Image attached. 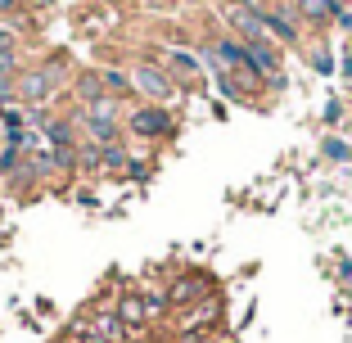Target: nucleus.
I'll use <instances>...</instances> for the list:
<instances>
[{
	"label": "nucleus",
	"mask_w": 352,
	"mask_h": 343,
	"mask_svg": "<svg viewBox=\"0 0 352 343\" xmlns=\"http://www.w3.org/2000/svg\"><path fill=\"white\" fill-rule=\"evenodd\" d=\"M131 86H135V95H145V100H172L176 95V77L167 73L163 63H154V59H140L131 68Z\"/></svg>",
	"instance_id": "obj_2"
},
{
	"label": "nucleus",
	"mask_w": 352,
	"mask_h": 343,
	"mask_svg": "<svg viewBox=\"0 0 352 343\" xmlns=\"http://www.w3.org/2000/svg\"><path fill=\"white\" fill-rule=\"evenodd\" d=\"M244 63H249V77H276L280 73V50H276V41H244Z\"/></svg>",
	"instance_id": "obj_8"
},
{
	"label": "nucleus",
	"mask_w": 352,
	"mask_h": 343,
	"mask_svg": "<svg viewBox=\"0 0 352 343\" xmlns=\"http://www.w3.org/2000/svg\"><path fill=\"white\" fill-rule=\"evenodd\" d=\"M19 73V54H0V82H14Z\"/></svg>",
	"instance_id": "obj_19"
},
{
	"label": "nucleus",
	"mask_w": 352,
	"mask_h": 343,
	"mask_svg": "<svg viewBox=\"0 0 352 343\" xmlns=\"http://www.w3.org/2000/svg\"><path fill=\"white\" fill-rule=\"evenodd\" d=\"M276 5H285V0H276Z\"/></svg>",
	"instance_id": "obj_27"
},
{
	"label": "nucleus",
	"mask_w": 352,
	"mask_h": 343,
	"mask_svg": "<svg viewBox=\"0 0 352 343\" xmlns=\"http://www.w3.org/2000/svg\"><path fill=\"white\" fill-rule=\"evenodd\" d=\"M311 68H316L321 77L334 73V54H330V45H316V50H311Z\"/></svg>",
	"instance_id": "obj_18"
},
{
	"label": "nucleus",
	"mask_w": 352,
	"mask_h": 343,
	"mask_svg": "<svg viewBox=\"0 0 352 343\" xmlns=\"http://www.w3.org/2000/svg\"><path fill=\"white\" fill-rule=\"evenodd\" d=\"M217 316H221V298H217V294L199 298L195 307H186V316L176 321V343H181V339H199V334H212Z\"/></svg>",
	"instance_id": "obj_5"
},
{
	"label": "nucleus",
	"mask_w": 352,
	"mask_h": 343,
	"mask_svg": "<svg viewBox=\"0 0 352 343\" xmlns=\"http://www.w3.org/2000/svg\"><path fill=\"white\" fill-rule=\"evenodd\" d=\"M63 77H68V73H63V59H54V63H45V68H32V73L14 77V95H19V104H23V109L50 104L54 95H59Z\"/></svg>",
	"instance_id": "obj_1"
},
{
	"label": "nucleus",
	"mask_w": 352,
	"mask_h": 343,
	"mask_svg": "<svg viewBox=\"0 0 352 343\" xmlns=\"http://www.w3.org/2000/svg\"><path fill=\"white\" fill-rule=\"evenodd\" d=\"M140 298H145V312H149V321H158V316H163L167 307H172V302H167V294H158V289H145V285H140Z\"/></svg>",
	"instance_id": "obj_16"
},
{
	"label": "nucleus",
	"mask_w": 352,
	"mask_h": 343,
	"mask_svg": "<svg viewBox=\"0 0 352 343\" xmlns=\"http://www.w3.org/2000/svg\"><path fill=\"white\" fill-rule=\"evenodd\" d=\"M321 149H325V158H334V163H348V158H352V145H348V140H339V135H330Z\"/></svg>",
	"instance_id": "obj_17"
},
{
	"label": "nucleus",
	"mask_w": 352,
	"mask_h": 343,
	"mask_svg": "<svg viewBox=\"0 0 352 343\" xmlns=\"http://www.w3.org/2000/svg\"><path fill=\"white\" fill-rule=\"evenodd\" d=\"M163 68L172 77H195V73H204V59H199V54H190V50H167V59H163Z\"/></svg>",
	"instance_id": "obj_11"
},
{
	"label": "nucleus",
	"mask_w": 352,
	"mask_h": 343,
	"mask_svg": "<svg viewBox=\"0 0 352 343\" xmlns=\"http://www.w3.org/2000/svg\"><path fill=\"white\" fill-rule=\"evenodd\" d=\"M208 294H212V276H208V271H186V276L172 280L167 302H172V307H195V302L208 298Z\"/></svg>",
	"instance_id": "obj_6"
},
{
	"label": "nucleus",
	"mask_w": 352,
	"mask_h": 343,
	"mask_svg": "<svg viewBox=\"0 0 352 343\" xmlns=\"http://www.w3.org/2000/svg\"><path fill=\"white\" fill-rule=\"evenodd\" d=\"M294 14L311 27H321V23H334L339 19V0H294Z\"/></svg>",
	"instance_id": "obj_10"
},
{
	"label": "nucleus",
	"mask_w": 352,
	"mask_h": 343,
	"mask_svg": "<svg viewBox=\"0 0 352 343\" xmlns=\"http://www.w3.org/2000/svg\"><path fill=\"white\" fill-rule=\"evenodd\" d=\"M0 54H14V32L0 27Z\"/></svg>",
	"instance_id": "obj_21"
},
{
	"label": "nucleus",
	"mask_w": 352,
	"mask_h": 343,
	"mask_svg": "<svg viewBox=\"0 0 352 343\" xmlns=\"http://www.w3.org/2000/svg\"><path fill=\"white\" fill-rule=\"evenodd\" d=\"M113 312H118V321L126 325V334H140V330H145V325H149L145 298H140V294H135V289H126L122 298H118V307H113Z\"/></svg>",
	"instance_id": "obj_9"
},
{
	"label": "nucleus",
	"mask_w": 352,
	"mask_h": 343,
	"mask_svg": "<svg viewBox=\"0 0 352 343\" xmlns=\"http://www.w3.org/2000/svg\"><path fill=\"white\" fill-rule=\"evenodd\" d=\"M63 343H82V334H68V339H63Z\"/></svg>",
	"instance_id": "obj_24"
},
{
	"label": "nucleus",
	"mask_w": 352,
	"mask_h": 343,
	"mask_svg": "<svg viewBox=\"0 0 352 343\" xmlns=\"http://www.w3.org/2000/svg\"><path fill=\"white\" fill-rule=\"evenodd\" d=\"M100 73V82H104V95L113 91V95H135V86H131V73H118V68H95Z\"/></svg>",
	"instance_id": "obj_13"
},
{
	"label": "nucleus",
	"mask_w": 352,
	"mask_h": 343,
	"mask_svg": "<svg viewBox=\"0 0 352 343\" xmlns=\"http://www.w3.org/2000/svg\"><path fill=\"white\" fill-rule=\"evenodd\" d=\"M186 5H195V0H186Z\"/></svg>",
	"instance_id": "obj_26"
},
{
	"label": "nucleus",
	"mask_w": 352,
	"mask_h": 343,
	"mask_svg": "<svg viewBox=\"0 0 352 343\" xmlns=\"http://www.w3.org/2000/svg\"><path fill=\"white\" fill-rule=\"evenodd\" d=\"M73 86H77V100H82V104H95V100H104V82H100V73H82Z\"/></svg>",
	"instance_id": "obj_14"
},
{
	"label": "nucleus",
	"mask_w": 352,
	"mask_h": 343,
	"mask_svg": "<svg viewBox=\"0 0 352 343\" xmlns=\"http://www.w3.org/2000/svg\"><path fill=\"white\" fill-rule=\"evenodd\" d=\"M149 177V163H135V158H131V163H126V181H145Z\"/></svg>",
	"instance_id": "obj_20"
},
{
	"label": "nucleus",
	"mask_w": 352,
	"mask_h": 343,
	"mask_svg": "<svg viewBox=\"0 0 352 343\" xmlns=\"http://www.w3.org/2000/svg\"><path fill=\"white\" fill-rule=\"evenodd\" d=\"M126 163H131V158H126L122 140H118V145H100V172L104 167H109V172H126Z\"/></svg>",
	"instance_id": "obj_15"
},
{
	"label": "nucleus",
	"mask_w": 352,
	"mask_h": 343,
	"mask_svg": "<svg viewBox=\"0 0 352 343\" xmlns=\"http://www.w3.org/2000/svg\"><path fill=\"white\" fill-rule=\"evenodd\" d=\"M221 14H226L230 32H235L239 41H262L267 36V27H262V0H226Z\"/></svg>",
	"instance_id": "obj_3"
},
{
	"label": "nucleus",
	"mask_w": 352,
	"mask_h": 343,
	"mask_svg": "<svg viewBox=\"0 0 352 343\" xmlns=\"http://www.w3.org/2000/svg\"><path fill=\"white\" fill-rule=\"evenodd\" d=\"M262 27H267V41H280V45H298L302 41L298 19H294L285 5H262Z\"/></svg>",
	"instance_id": "obj_7"
},
{
	"label": "nucleus",
	"mask_w": 352,
	"mask_h": 343,
	"mask_svg": "<svg viewBox=\"0 0 352 343\" xmlns=\"http://www.w3.org/2000/svg\"><path fill=\"white\" fill-rule=\"evenodd\" d=\"M126 5H140V0H126Z\"/></svg>",
	"instance_id": "obj_25"
},
{
	"label": "nucleus",
	"mask_w": 352,
	"mask_h": 343,
	"mask_svg": "<svg viewBox=\"0 0 352 343\" xmlns=\"http://www.w3.org/2000/svg\"><path fill=\"white\" fill-rule=\"evenodd\" d=\"M122 131L140 135V140H163V135H172V113L163 104H140L135 113L122 118Z\"/></svg>",
	"instance_id": "obj_4"
},
{
	"label": "nucleus",
	"mask_w": 352,
	"mask_h": 343,
	"mask_svg": "<svg viewBox=\"0 0 352 343\" xmlns=\"http://www.w3.org/2000/svg\"><path fill=\"white\" fill-rule=\"evenodd\" d=\"M91 334H100V339H109V343H126V339H131V334H126V325L118 321V312H95Z\"/></svg>",
	"instance_id": "obj_12"
},
{
	"label": "nucleus",
	"mask_w": 352,
	"mask_h": 343,
	"mask_svg": "<svg viewBox=\"0 0 352 343\" xmlns=\"http://www.w3.org/2000/svg\"><path fill=\"white\" fill-rule=\"evenodd\" d=\"M19 10V0H0V14H14Z\"/></svg>",
	"instance_id": "obj_22"
},
{
	"label": "nucleus",
	"mask_w": 352,
	"mask_h": 343,
	"mask_svg": "<svg viewBox=\"0 0 352 343\" xmlns=\"http://www.w3.org/2000/svg\"><path fill=\"white\" fill-rule=\"evenodd\" d=\"M82 343H109V339H100V334H82Z\"/></svg>",
	"instance_id": "obj_23"
}]
</instances>
